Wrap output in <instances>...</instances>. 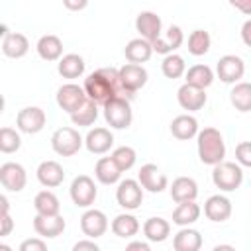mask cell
Segmentation results:
<instances>
[{
  "label": "cell",
  "mask_w": 251,
  "mask_h": 251,
  "mask_svg": "<svg viewBox=\"0 0 251 251\" xmlns=\"http://www.w3.org/2000/svg\"><path fill=\"white\" fill-rule=\"evenodd\" d=\"M82 88H84L88 100H92L94 104H100V106L108 104L116 96L126 98V92H124L122 80H120V69H114V67H102V69L92 71L84 78Z\"/></svg>",
  "instance_id": "cell-1"
},
{
  "label": "cell",
  "mask_w": 251,
  "mask_h": 251,
  "mask_svg": "<svg viewBox=\"0 0 251 251\" xmlns=\"http://www.w3.org/2000/svg\"><path fill=\"white\" fill-rule=\"evenodd\" d=\"M196 149L198 157L204 165H220L226 157V141L220 129L216 127H204L196 135Z\"/></svg>",
  "instance_id": "cell-2"
},
{
  "label": "cell",
  "mask_w": 251,
  "mask_h": 251,
  "mask_svg": "<svg viewBox=\"0 0 251 251\" xmlns=\"http://www.w3.org/2000/svg\"><path fill=\"white\" fill-rule=\"evenodd\" d=\"M102 108H104V120L108 122L110 127H114V129H126V127L131 126L133 112H131V104H129L127 98L116 96L108 104H104Z\"/></svg>",
  "instance_id": "cell-3"
},
{
  "label": "cell",
  "mask_w": 251,
  "mask_h": 251,
  "mask_svg": "<svg viewBox=\"0 0 251 251\" xmlns=\"http://www.w3.org/2000/svg\"><path fill=\"white\" fill-rule=\"evenodd\" d=\"M212 180H214L216 188H220L224 192H231V190L239 188L243 182L241 165L231 163V161H222L220 165H216L212 169Z\"/></svg>",
  "instance_id": "cell-4"
},
{
  "label": "cell",
  "mask_w": 251,
  "mask_h": 251,
  "mask_svg": "<svg viewBox=\"0 0 251 251\" xmlns=\"http://www.w3.org/2000/svg\"><path fill=\"white\" fill-rule=\"evenodd\" d=\"M82 143H84V139L80 137V133L75 127H69V126L55 129L53 135H51V147L61 157H73V155H76L80 151Z\"/></svg>",
  "instance_id": "cell-5"
},
{
  "label": "cell",
  "mask_w": 251,
  "mask_h": 251,
  "mask_svg": "<svg viewBox=\"0 0 251 251\" xmlns=\"http://www.w3.org/2000/svg\"><path fill=\"white\" fill-rule=\"evenodd\" d=\"M69 194H71V200L75 202V206L78 208H90L98 196V190H96V184L94 180L88 176V175H78L73 178L71 182V188H69Z\"/></svg>",
  "instance_id": "cell-6"
},
{
  "label": "cell",
  "mask_w": 251,
  "mask_h": 251,
  "mask_svg": "<svg viewBox=\"0 0 251 251\" xmlns=\"http://www.w3.org/2000/svg\"><path fill=\"white\" fill-rule=\"evenodd\" d=\"M55 100H57V106L61 110H65L69 114H75L88 100V96H86V92H84L82 86H78L75 82H67V84L59 86Z\"/></svg>",
  "instance_id": "cell-7"
},
{
  "label": "cell",
  "mask_w": 251,
  "mask_h": 251,
  "mask_svg": "<svg viewBox=\"0 0 251 251\" xmlns=\"http://www.w3.org/2000/svg\"><path fill=\"white\" fill-rule=\"evenodd\" d=\"M116 200L124 210H137L143 202V186L133 178L120 180L116 188Z\"/></svg>",
  "instance_id": "cell-8"
},
{
  "label": "cell",
  "mask_w": 251,
  "mask_h": 251,
  "mask_svg": "<svg viewBox=\"0 0 251 251\" xmlns=\"http://www.w3.org/2000/svg\"><path fill=\"white\" fill-rule=\"evenodd\" d=\"M216 75L226 84H237V82H241V78L245 75V63L237 55H224L218 59Z\"/></svg>",
  "instance_id": "cell-9"
},
{
  "label": "cell",
  "mask_w": 251,
  "mask_h": 251,
  "mask_svg": "<svg viewBox=\"0 0 251 251\" xmlns=\"http://www.w3.org/2000/svg\"><path fill=\"white\" fill-rule=\"evenodd\" d=\"M47 124V116L39 106H25L16 116V126L24 133H39Z\"/></svg>",
  "instance_id": "cell-10"
},
{
  "label": "cell",
  "mask_w": 251,
  "mask_h": 251,
  "mask_svg": "<svg viewBox=\"0 0 251 251\" xmlns=\"http://www.w3.org/2000/svg\"><path fill=\"white\" fill-rule=\"evenodd\" d=\"M147 71L143 65H133V63H126L120 69V80H122V88L127 96H133V92H137L139 88L145 86L147 82Z\"/></svg>",
  "instance_id": "cell-11"
},
{
  "label": "cell",
  "mask_w": 251,
  "mask_h": 251,
  "mask_svg": "<svg viewBox=\"0 0 251 251\" xmlns=\"http://www.w3.org/2000/svg\"><path fill=\"white\" fill-rule=\"evenodd\" d=\"M0 182L6 190L10 192H20L25 188V182H27V173L25 169L20 165V163H14V161H8V163H2L0 165Z\"/></svg>",
  "instance_id": "cell-12"
},
{
  "label": "cell",
  "mask_w": 251,
  "mask_h": 251,
  "mask_svg": "<svg viewBox=\"0 0 251 251\" xmlns=\"http://www.w3.org/2000/svg\"><path fill=\"white\" fill-rule=\"evenodd\" d=\"M137 180H139V184L143 186V190L153 192V194L163 192V190L169 186V178H167L165 173H161L159 167L153 165V163L141 165V169H139V173H137Z\"/></svg>",
  "instance_id": "cell-13"
},
{
  "label": "cell",
  "mask_w": 251,
  "mask_h": 251,
  "mask_svg": "<svg viewBox=\"0 0 251 251\" xmlns=\"http://www.w3.org/2000/svg\"><path fill=\"white\" fill-rule=\"evenodd\" d=\"M80 229L84 235H88V239H96L102 237L108 229V218L102 210L96 208H88L82 216H80Z\"/></svg>",
  "instance_id": "cell-14"
},
{
  "label": "cell",
  "mask_w": 251,
  "mask_h": 251,
  "mask_svg": "<svg viewBox=\"0 0 251 251\" xmlns=\"http://www.w3.org/2000/svg\"><path fill=\"white\" fill-rule=\"evenodd\" d=\"M184 43V33L178 25H169L167 31H163L151 45H153V51L159 53V55H173L180 45Z\"/></svg>",
  "instance_id": "cell-15"
},
{
  "label": "cell",
  "mask_w": 251,
  "mask_h": 251,
  "mask_svg": "<svg viewBox=\"0 0 251 251\" xmlns=\"http://www.w3.org/2000/svg\"><path fill=\"white\" fill-rule=\"evenodd\" d=\"M135 29L139 31V37H143V39H147V41H155L163 31V22H161V18L155 14V12H151V10H143V12H139L137 14V18H135Z\"/></svg>",
  "instance_id": "cell-16"
},
{
  "label": "cell",
  "mask_w": 251,
  "mask_h": 251,
  "mask_svg": "<svg viewBox=\"0 0 251 251\" xmlns=\"http://www.w3.org/2000/svg\"><path fill=\"white\" fill-rule=\"evenodd\" d=\"M176 100L180 104L182 110H188V112H196V110H202L208 96L202 88H196V86H190V84H182L178 90H176Z\"/></svg>",
  "instance_id": "cell-17"
},
{
  "label": "cell",
  "mask_w": 251,
  "mask_h": 251,
  "mask_svg": "<svg viewBox=\"0 0 251 251\" xmlns=\"http://www.w3.org/2000/svg\"><path fill=\"white\" fill-rule=\"evenodd\" d=\"M84 145H86V149H88L90 153H94V155H104V153H108V151L112 149V145H114V135H112V131H110L108 127H94V129H90V131L86 133Z\"/></svg>",
  "instance_id": "cell-18"
},
{
  "label": "cell",
  "mask_w": 251,
  "mask_h": 251,
  "mask_svg": "<svg viewBox=\"0 0 251 251\" xmlns=\"http://www.w3.org/2000/svg\"><path fill=\"white\" fill-rule=\"evenodd\" d=\"M65 227H67V222L61 214L59 216H39V214H35V218H33L35 233L41 235V237H47V239L61 235L65 231Z\"/></svg>",
  "instance_id": "cell-19"
},
{
  "label": "cell",
  "mask_w": 251,
  "mask_h": 251,
  "mask_svg": "<svg viewBox=\"0 0 251 251\" xmlns=\"http://www.w3.org/2000/svg\"><path fill=\"white\" fill-rule=\"evenodd\" d=\"M204 214L210 222H226L231 216V200L224 194H212L204 202Z\"/></svg>",
  "instance_id": "cell-20"
},
{
  "label": "cell",
  "mask_w": 251,
  "mask_h": 251,
  "mask_svg": "<svg viewBox=\"0 0 251 251\" xmlns=\"http://www.w3.org/2000/svg\"><path fill=\"white\" fill-rule=\"evenodd\" d=\"M169 192H171V198L176 204H180V202H192L198 196V184L190 176H176L173 180Z\"/></svg>",
  "instance_id": "cell-21"
},
{
  "label": "cell",
  "mask_w": 251,
  "mask_h": 251,
  "mask_svg": "<svg viewBox=\"0 0 251 251\" xmlns=\"http://www.w3.org/2000/svg\"><path fill=\"white\" fill-rule=\"evenodd\" d=\"M35 175H37V180L47 188H55L65 180L63 167L57 161H51V159L49 161H41L37 171H35Z\"/></svg>",
  "instance_id": "cell-22"
},
{
  "label": "cell",
  "mask_w": 251,
  "mask_h": 251,
  "mask_svg": "<svg viewBox=\"0 0 251 251\" xmlns=\"http://www.w3.org/2000/svg\"><path fill=\"white\" fill-rule=\"evenodd\" d=\"M202 235L198 229L192 227H180L173 237V249L175 251H200L202 249Z\"/></svg>",
  "instance_id": "cell-23"
},
{
  "label": "cell",
  "mask_w": 251,
  "mask_h": 251,
  "mask_svg": "<svg viewBox=\"0 0 251 251\" xmlns=\"http://www.w3.org/2000/svg\"><path fill=\"white\" fill-rule=\"evenodd\" d=\"M29 51V41L20 31H10L6 37H2V53L10 59H22Z\"/></svg>",
  "instance_id": "cell-24"
},
{
  "label": "cell",
  "mask_w": 251,
  "mask_h": 251,
  "mask_svg": "<svg viewBox=\"0 0 251 251\" xmlns=\"http://www.w3.org/2000/svg\"><path fill=\"white\" fill-rule=\"evenodd\" d=\"M124 55H126V59H127L129 63L141 65V63H145V61L151 59V55H153V45H151V41H147V39H143V37H135V39H129V41H127V45H126V49H124Z\"/></svg>",
  "instance_id": "cell-25"
},
{
  "label": "cell",
  "mask_w": 251,
  "mask_h": 251,
  "mask_svg": "<svg viewBox=\"0 0 251 251\" xmlns=\"http://www.w3.org/2000/svg\"><path fill=\"white\" fill-rule=\"evenodd\" d=\"M198 131H200L198 129V120L190 114H180V116L173 118V122H171V133L180 141L196 137Z\"/></svg>",
  "instance_id": "cell-26"
},
{
  "label": "cell",
  "mask_w": 251,
  "mask_h": 251,
  "mask_svg": "<svg viewBox=\"0 0 251 251\" xmlns=\"http://www.w3.org/2000/svg\"><path fill=\"white\" fill-rule=\"evenodd\" d=\"M35 49L43 61H61L63 57V41L59 35H53V33L41 35Z\"/></svg>",
  "instance_id": "cell-27"
},
{
  "label": "cell",
  "mask_w": 251,
  "mask_h": 251,
  "mask_svg": "<svg viewBox=\"0 0 251 251\" xmlns=\"http://www.w3.org/2000/svg\"><path fill=\"white\" fill-rule=\"evenodd\" d=\"M94 176L102 184H116V182H120L122 171L118 169V165L114 163L112 157H100L94 167Z\"/></svg>",
  "instance_id": "cell-28"
},
{
  "label": "cell",
  "mask_w": 251,
  "mask_h": 251,
  "mask_svg": "<svg viewBox=\"0 0 251 251\" xmlns=\"http://www.w3.org/2000/svg\"><path fill=\"white\" fill-rule=\"evenodd\" d=\"M57 71L63 78H78L84 75V59L76 53H67L57 63Z\"/></svg>",
  "instance_id": "cell-29"
},
{
  "label": "cell",
  "mask_w": 251,
  "mask_h": 251,
  "mask_svg": "<svg viewBox=\"0 0 251 251\" xmlns=\"http://www.w3.org/2000/svg\"><path fill=\"white\" fill-rule=\"evenodd\" d=\"M184 76H186V84L196 86V88H202V90H206L214 82V71H212V67L202 65V63L188 67Z\"/></svg>",
  "instance_id": "cell-30"
},
{
  "label": "cell",
  "mask_w": 251,
  "mask_h": 251,
  "mask_svg": "<svg viewBox=\"0 0 251 251\" xmlns=\"http://www.w3.org/2000/svg\"><path fill=\"white\" fill-rule=\"evenodd\" d=\"M33 208L39 216H59L61 212V202L55 192L51 190H41L33 198Z\"/></svg>",
  "instance_id": "cell-31"
},
{
  "label": "cell",
  "mask_w": 251,
  "mask_h": 251,
  "mask_svg": "<svg viewBox=\"0 0 251 251\" xmlns=\"http://www.w3.org/2000/svg\"><path fill=\"white\" fill-rule=\"evenodd\" d=\"M200 212L202 210L196 204V200H192V202H180L173 210V224H176L180 227H190L200 218Z\"/></svg>",
  "instance_id": "cell-32"
},
{
  "label": "cell",
  "mask_w": 251,
  "mask_h": 251,
  "mask_svg": "<svg viewBox=\"0 0 251 251\" xmlns=\"http://www.w3.org/2000/svg\"><path fill=\"white\" fill-rule=\"evenodd\" d=\"M143 233H145V237H147L149 241L161 243V241H165V239L171 235V224H169L165 218H159V216L149 218V220H145V224H143Z\"/></svg>",
  "instance_id": "cell-33"
},
{
  "label": "cell",
  "mask_w": 251,
  "mask_h": 251,
  "mask_svg": "<svg viewBox=\"0 0 251 251\" xmlns=\"http://www.w3.org/2000/svg\"><path fill=\"white\" fill-rule=\"evenodd\" d=\"M114 235L118 237H133L139 231V220L133 214H118L110 224Z\"/></svg>",
  "instance_id": "cell-34"
},
{
  "label": "cell",
  "mask_w": 251,
  "mask_h": 251,
  "mask_svg": "<svg viewBox=\"0 0 251 251\" xmlns=\"http://www.w3.org/2000/svg\"><path fill=\"white\" fill-rule=\"evenodd\" d=\"M229 102L237 112H251V82L241 80L229 90Z\"/></svg>",
  "instance_id": "cell-35"
},
{
  "label": "cell",
  "mask_w": 251,
  "mask_h": 251,
  "mask_svg": "<svg viewBox=\"0 0 251 251\" xmlns=\"http://www.w3.org/2000/svg\"><path fill=\"white\" fill-rule=\"evenodd\" d=\"M210 45H212V37L208 31H204V29L190 31V35H188V53L190 55H194V57L206 55L210 51Z\"/></svg>",
  "instance_id": "cell-36"
},
{
  "label": "cell",
  "mask_w": 251,
  "mask_h": 251,
  "mask_svg": "<svg viewBox=\"0 0 251 251\" xmlns=\"http://www.w3.org/2000/svg\"><path fill=\"white\" fill-rule=\"evenodd\" d=\"M98 118V104H94L92 100H86L75 114H71V122L75 126H92Z\"/></svg>",
  "instance_id": "cell-37"
},
{
  "label": "cell",
  "mask_w": 251,
  "mask_h": 251,
  "mask_svg": "<svg viewBox=\"0 0 251 251\" xmlns=\"http://www.w3.org/2000/svg\"><path fill=\"white\" fill-rule=\"evenodd\" d=\"M161 71L167 78H178L182 75H186V63L180 55L173 53V55H167L161 63Z\"/></svg>",
  "instance_id": "cell-38"
},
{
  "label": "cell",
  "mask_w": 251,
  "mask_h": 251,
  "mask_svg": "<svg viewBox=\"0 0 251 251\" xmlns=\"http://www.w3.org/2000/svg\"><path fill=\"white\" fill-rule=\"evenodd\" d=\"M110 157L114 159V163L118 165V169H120L122 173H124V171H129V169L135 165V161H137V153H135V149L129 147V145H120V147H116Z\"/></svg>",
  "instance_id": "cell-39"
},
{
  "label": "cell",
  "mask_w": 251,
  "mask_h": 251,
  "mask_svg": "<svg viewBox=\"0 0 251 251\" xmlns=\"http://www.w3.org/2000/svg\"><path fill=\"white\" fill-rule=\"evenodd\" d=\"M20 147H22L20 133L12 127H2L0 129V151L2 153H16Z\"/></svg>",
  "instance_id": "cell-40"
},
{
  "label": "cell",
  "mask_w": 251,
  "mask_h": 251,
  "mask_svg": "<svg viewBox=\"0 0 251 251\" xmlns=\"http://www.w3.org/2000/svg\"><path fill=\"white\" fill-rule=\"evenodd\" d=\"M235 161L241 167H251V141H241L235 147Z\"/></svg>",
  "instance_id": "cell-41"
},
{
  "label": "cell",
  "mask_w": 251,
  "mask_h": 251,
  "mask_svg": "<svg viewBox=\"0 0 251 251\" xmlns=\"http://www.w3.org/2000/svg\"><path fill=\"white\" fill-rule=\"evenodd\" d=\"M18 251H47V243L41 237H27L20 243Z\"/></svg>",
  "instance_id": "cell-42"
},
{
  "label": "cell",
  "mask_w": 251,
  "mask_h": 251,
  "mask_svg": "<svg viewBox=\"0 0 251 251\" xmlns=\"http://www.w3.org/2000/svg\"><path fill=\"white\" fill-rule=\"evenodd\" d=\"M71 251H100V247L94 243V239H80L73 245Z\"/></svg>",
  "instance_id": "cell-43"
},
{
  "label": "cell",
  "mask_w": 251,
  "mask_h": 251,
  "mask_svg": "<svg viewBox=\"0 0 251 251\" xmlns=\"http://www.w3.org/2000/svg\"><path fill=\"white\" fill-rule=\"evenodd\" d=\"M229 4H231L235 10H239V12L247 14V16H251V0H231Z\"/></svg>",
  "instance_id": "cell-44"
},
{
  "label": "cell",
  "mask_w": 251,
  "mask_h": 251,
  "mask_svg": "<svg viewBox=\"0 0 251 251\" xmlns=\"http://www.w3.org/2000/svg\"><path fill=\"white\" fill-rule=\"evenodd\" d=\"M124 251H151V247H149V243H145V241H129L127 245H126V249Z\"/></svg>",
  "instance_id": "cell-45"
},
{
  "label": "cell",
  "mask_w": 251,
  "mask_h": 251,
  "mask_svg": "<svg viewBox=\"0 0 251 251\" xmlns=\"http://www.w3.org/2000/svg\"><path fill=\"white\" fill-rule=\"evenodd\" d=\"M241 39L247 47H251V20H245L241 25Z\"/></svg>",
  "instance_id": "cell-46"
},
{
  "label": "cell",
  "mask_w": 251,
  "mask_h": 251,
  "mask_svg": "<svg viewBox=\"0 0 251 251\" xmlns=\"http://www.w3.org/2000/svg\"><path fill=\"white\" fill-rule=\"evenodd\" d=\"M2 237H6V235H10V231H12V227H14V222H12V218H10V214H2Z\"/></svg>",
  "instance_id": "cell-47"
},
{
  "label": "cell",
  "mask_w": 251,
  "mask_h": 251,
  "mask_svg": "<svg viewBox=\"0 0 251 251\" xmlns=\"http://www.w3.org/2000/svg\"><path fill=\"white\" fill-rule=\"evenodd\" d=\"M86 0H82V2H71V0H65V6L67 8H71V10H82V8H86Z\"/></svg>",
  "instance_id": "cell-48"
},
{
  "label": "cell",
  "mask_w": 251,
  "mask_h": 251,
  "mask_svg": "<svg viewBox=\"0 0 251 251\" xmlns=\"http://www.w3.org/2000/svg\"><path fill=\"white\" fill-rule=\"evenodd\" d=\"M212 251H235V247L229 245V243H220V245H216Z\"/></svg>",
  "instance_id": "cell-49"
},
{
  "label": "cell",
  "mask_w": 251,
  "mask_h": 251,
  "mask_svg": "<svg viewBox=\"0 0 251 251\" xmlns=\"http://www.w3.org/2000/svg\"><path fill=\"white\" fill-rule=\"evenodd\" d=\"M0 204H2V214H8V210H10V206H8V198L2 194L0 196Z\"/></svg>",
  "instance_id": "cell-50"
},
{
  "label": "cell",
  "mask_w": 251,
  "mask_h": 251,
  "mask_svg": "<svg viewBox=\"0 0 251 251\" xmlns=\"http://www.w3.org/2000/svg\"><path fill=\"white\" fill-rule=\"evenodd\" d=\"M0 251H14L10 245H6V243H0Z\"/></svg>",
  "instance_id": "cell-51"
}]
</instances>
